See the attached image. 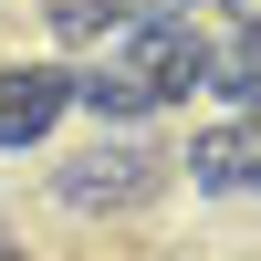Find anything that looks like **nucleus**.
Here are the masks:
<instances>
[{"label":"nucleus","instance_id":"1","mask_svg":"<svg viewBox=\"0 0 261 261\" xmlns=\"http://www.w3.org/2000/svg\"><path fill=\"white\" fill-rule=\"evenodd\" d=\"M199 11H178V0H146V11H125L115 32L84 53V73H73V105L94 125H146V115H167V105H188L199 94Z\"/></svg>","mask_w":261,"mask_h":261},{"label":"nucleus","instance_id":"2","mask_svg":"<svg viewBox=\"0 0 261 261\" xmlns=\"http://www.w3.org/2000/svg\"><path fill=\"white\" fill-rule=\"evenodd\" d=\"M167 167H178V157H167L157 136H94L84 157L53 167V209H63V220H125V209H146L167 188Z\"/></svg>","mask_w":261,"mask_h":261},{"label":"nucleus","instance_id":"3","mask_svg":"<svg viewBox=\"0 0 261 261\" xmlns=\"http://www.w3.org/2000/svg\"><path fill=\"white\" fill-rule=\"evenodd\" d=\"M63 115H73V73L63 63H0V157L42 146Z\"/></svg>","mask_w":261,"mask_h":261},{"label":"nucleus","instance_id":"4","mask_svg":"<svg viewBox=\"0 0 261 261\" xmlns=\"http://www.w3.org/2000/svg\"><path fill=\"white\" fill-rule=\"evenodd\" d=\"M178 167H188V188H199V199H251V115H220V125H199Z\"/></svg>","mask_w":261,"mask_h":261},{"label":"nucleus","instance_id":"5","mask_svg":"<svg viewBox=\"0 0 261 261\" xmlns=\"http://www.w3.org/2000/svg\"><path fill=\"white\" fill-rule=\"evenodd\" d=\"M125 11H146V0H42V21H53V42H73V53H94V42L115 32Z\"/></svg>","mask_w":261,"mask_h":261},{"label":"nucleus","instance_id":"6","mask_svg":"<svg viewBox=\"0 0 261 261\" xmlns=\"http://www.w3.org/2000/svg\"><path fill=\"white\" fill-rule=\"evenodd\" d=\"M0 261H21V241H11V230H0Z\"/></svg>","mask_w":261,"mask_h":261}]
</instances>
